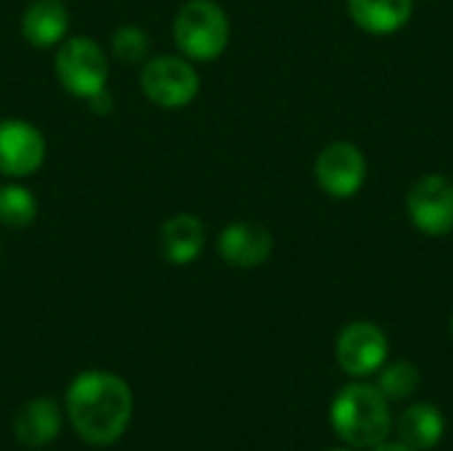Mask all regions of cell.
Instances as JSON below:
<instances>
[{"instance_id": "obj_1", "label": "cell", "mask_w": 453, "mask_h": 451, "mask_svg": "<svg viewBox=\"0 0 453 451\" xmlns=\"http://www.w3.org/2000/svg\"><path fill=\"white\" fill-rule=\"evenodd\" d=\"M66 415L80 439L93 447H109L130 425V385L111 372H82L66 391Z\"/></svg>"}, {"instance_id": "obj_2", "label": "cell", "mask_w": 453, "mask_h": 451, "mask_svg": "<svg viewBox=\"0 0 453 451\" xmlns=\"http://www.w3.org/2000/svg\"><path fill=\"white\" fill-rule=\"evenodd\" d=\"M329 420L334 433L356 449H374L388 441L393 431L390 401L377 385L369 383L345 385L332 401Z\"/></svg>"}, {"instance_id": "obj_3", "label": "cell", "mask_w": 453, "mask_h": 451, "mask_svg": "<svg viewBox=\"0 0 453 451\" xmlns=\"http://www.w3.org/2000/svg\"><path fill=\"white\" fill-rule=\"evenodd\" d=\"M173 35H175V45L186 58L212 61L228 45L231 37L228 13L215 0H186L175 13Z\"/></svg>"}, {"instance_id": "obj_4", "label": "cell", "mask_w": 453, "mask_h": 451, "mask_svg": "<svg viewBox=\"0 0 453 451\" xmlns=\"http://www.w3.org/2000/svg\"><path fill=\"white\" fill-rule=\"evenodd\" d=\"M56 77L61 88L77 98H90L106 88L109 61L93 37H69L56 51Z\"/></svg>"}, {"instance_id": "obj_5", "label": "cell", "mask_w": 453, "mask_h": 451, "mask_svg": "<svg viewBox=\"0 0 453 451\" xmlns=\"http://www.w3.org/2000/svg\"><path fill=\"white\" fill-rule=\"evenodd\" d=\"M141 90L159 109H183L199 93V74L186 58L157 56L141 66Z\"/></svg>"}, {"instance_id": "obj_6", "label": "cell", "mask_w": 453, "mask_h": 451, "mask_svg": "<svg viewBox=\"0 0 453 451\" xmlns=\"http://www.w3.org/2000/svg\"><path fill=\"white\" fill-rule=\"evenodd\" d=\"M406 215L411 226L427 237H446L453 231V181L441 173L422 175L406 197Z\"/></svg>"}, {"instance_id": "obj_7", "label": "cell", "mask_w": 453, "mask_h": 451, "mask_svg": "<svg viewBox=\"0 0 453 451\" xmlns=\"http://www.w3.org/2000/svg\"><path fill=\"white\" fill-rule=\"evenodd\" d=\"M369 175V165L364 152L350 141H332L319 152L316 159V181L321 191L332 199L356 197Z\"/></svg>"}, {"instance_id": "obj_8", "label": "cell", "mask_w": 453, "mask_h": 451, "mask_svg": "<svg viewBox=\"0 0 453 451\" xmlns=\"http://www.w3.org/2000/svg\"><path fill=\"white\" fill-rule=\"evenodd\" d=\"M388 335L374 322H350L337 338V364L350 377H369L388 362Z\"/></svg>"}, {"instance_id": "obj_9", "label": "cell", "mask_w": 453, "mask_h": 451, "mask_svg": "<svg viewBox=\"0 0 453 451\" xmlns=\"http://www.w3.org/2000/svg\"><path fill=\"white\" fill-rule=\"evenodd\" d=\"M45 136L27 120H0V173L8 178H27L45 162Z\"/></svg>"}, {"instance_id": "obj_10", "label": "cell", "mask_w": 453, "mask_h": 451, "mask_svg": "<svg viewBox=\"0 0 453 451\" xmlns=\"http://www.w3.org/2000/svg\"><path fill=\"white\" fill-rule=\"evenodd\" d=\"M220 258L234 268H257L273 253V237L263 223L236 221L226 226L218 237Z\"/></svg>"}, {"instance_id": "obj_11", "label": "cell", "mask_w": 453, "mask_h": 451, "mask_svg": "<svg viewBox=\"0 0 453 451\" xmlns=\"http://www.w3.org/2000/svg\"><path fill=\"white\" fill-rule=\"evenodd\" d=\"M204 242H207L204 223L191 213H178V215H173L170 221L162 223L159 250H162V258L167 263H175V266L194 263L202 255Z\"/></svg>"}, {"instance_id": "obj_12", "label": "cell", "mask_w": 453, "mask_h": 451, "mask_svg": "<svg viewBox=\"0 0 453 451\" xmlns=\"http://www.w3.org/2000/svg\"><path fill=\"white\" fill-rule=\"evenodd\" d=\"M348 13L358 29L385 37L411 21L414 0H348Z\"/></svg>"}, {"instance_id": "obj_13", "label": "cell", "mask_w": 453, "mask_h": 451, "mask_svg": "<svg viewBox=\"0 0 453 451\" xmlns=\"http://www.w3.org/2000/svg\"><path fill=\"white\" fill-rule=\"evenodd\" d=\"M69 29V11L61 0H32L21 16V35L35 48H53Z\"/></svg>"}, {"instance_id": "obj_14", "label": "cell", "mask_w": 453, "mask_h": 451, "mask_svg": "<svg viewBox=\"0 0 453 451\" xmlns=\"http://www.w3.org/2000/svg\"><path fill=\"white\" fill-rule=\"evenodd\" d=\"M61 431V412L56 401L50 399H35L29 401L13 420V436L19 444L29 449L48 447Z\"/></svg>"}, {"instance_id": "obj_15", "label": "cell", "mask_w": 453, "mask_h": 451, "mask_svg": "<svg viewBox=\"0 0 453 451\" xmlns=\"http://www.w3.org/2000/svg\"><path fill=\"white\" fill-rule=\"evenodd\" d=\"M398 436L403 444L414 447L417 451L435 449L446 433L443 412L435 404H414L398 417Z\"/></svg>"}, {"instance_id": "obj_16", "label": "cell", "mask_w": 453, "mask_h": 451, "mask_svg": "<svg viewBox=\"0 0 453 451\" xmlns=\"http://www.w3.org/2000/svg\"><path fill=\"white\" fill-rule=\"evenodd\" d=\"M37 218V199L27 186H0V223L5 229H27Z\"/></svg>"}, {"instance_id": "obj_17", "label": "cell", "mask_w": 453, "mask_h": 451, "mask_svg": "<svg viewBox=\"0 0 453 451\" xmlns=\"http://www.w3.org/2000/svg\"><path fill=\"white\" fill-rule=\"evenodd\" d=\"M419 383H422L419 367L406 359H398L393 364H382L377 388L388 401H406L419 391Z\"/></svg>"}, {"instance_id": "obj_18", "label": "cell", "mask_w": 453, "mask_h": 451, "mask_svg": "<svg viewBox=\"0 0 453 451\" xmlns=\"http://www.w3.org/2000/svg\"><path fill=\"white\" fill-rule=\"evenodd\" d=\"M149 48H151L149 35L135 24H122L111 35V53L125 64H141L146 58Z\"/></svg>"}, {"instance_id": "obj_19", "label": "cell", "mask_w": 453, "mask_h": 451, "mask_svg": "<svg viewBox=\"0 0 453 451\" xmlns=\"http://www.w3.org/2000/svg\"><path fill=\"white\" fill-rule=\"evenodd\" d=\"M88 104H90V109H93L96 114H109V112L114 109V96L104 88V90H98L96 96H90Z\"/></svg>"}, {"instance_id": "obj_20", "label": "cell", "mask_w": 453, "mask_h": 451, "mask_svg": "<svg viewBox=\"0 0 453 451\" xmlns=\"http://www.w3.org/2000/svg\"><path fill=\"white\" fill-rule=\"evenodd\" d=\"M372 451H417L414 447H409V444H403V441H382V444H377Z\"/></svg>"}, {"instance_id": "obj_21", "label": "cell", "mask_w": 453, "mask_h": 451, "mask_svg": "<svg viewBox=\"0 0 453 451\" xmlns=\"http://www.w3.org/2000/svg\"><path fill=\"white\" fill-rule=\"evenodd\" d=\"M451 335H453V314H451Z\"/></svg>"}, {"instance_id": "obj_22", "label": "cell", "mask_w": 453, "mask_h": 451, "mask_svg": "<svg viewBox=\"0 0 453 451\" xmlns=\"http://www.w3.org/2000/svg\"><path fill=\"white\" fill-rule=\"evenodd\" d=\"M332 451H350V449H332Z\"/></svg>"}]
</instances>
